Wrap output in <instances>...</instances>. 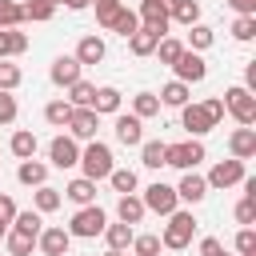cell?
<instances>
[{
  "label": "cell",
  "mask_w": 256,
  "mask_h": 256,
  "mask_svg": "<svg viewBox=\"0 0 256 256\" xmlns=\"http://www.w3.org/2000/svg\"><path fill=\"white\" fill-rule=\"evenodd\" d=\"M224 120V100L220 96H208V100H200V104H184L180 108V128L188 132V136H208L216 124Z\"/></svg>",
  "instance_id": "obj_1"
},
{
  "label": "cell",
  "mask_w": 256,
  "mask_h": 256,
  "mask_svg": "<svg viewBox=\"0 0 256 256\" xmlns=\"http://www.w3.org/2000/svg\"><path fill=\"white\" fill-rule=\"evenodd\" d=\"M164 220H168V224H164V232H160V248L184 252V248L192 244V236H196V216H192V208H176V212H168Z\"/></svg>",
  "instance_id": "obj_2"
},
{
  "label": "cell",
  "mask_w": 256,
  "mask_h": 256,
  "mask_svg": "<svg viewBox=\"0 0 256 256\" xmlns=\"http://www.w3.org/2000/svg\"><path fill=\"white\" fill-rule=\"evenodd\" d=\"M80 176H88V180H108V172L116 168V156H112V148L104 144V140H88V144H80Z\"/></svg>",
  "instance_id": "obj_3"
},
{
  "label": "cell",
  "mask_w": 256,
  "mask_h": 256,
  "mask_svg": "<svg viewBox=\"0 0 256 256\" xmlns=\"http://www.w3.org/2000/svg\"><path fill=\"white\" fill-rule=\"evenodd\" d=\"M204 160H208V148H204L200 136H188V140H176V144L164 148V164L168 168H180V172H188V168H196Z\"/></svg>",
  "instance_id": "obj_4"
},
{
  "label": "cell",
  "mask_w": 256,
  "mask_h": 256,
  "mask_svg": "<svg viewBox=\"0 0 256 256\" xmlns=\"http://www.w3.org/2000/svg\"><path fill=\"white\" fill-rule=\"evenodd\" d=\"M224 116H232L236 124H244V128H252L256 124V96L244 88V84H232V88H224Z\"/></svg>",
  "instance_id": "obj_5"
},
{
  "label": "cell",
  "mask_w": 256,
  "mask_h": 256,
  "mask_svg": "<svg viewBox=\"0 0 256 256\" xmlns=\"http://www.w3.org/2000/svg\"><path fill=\"white\" fill-rule=\"evenodd\" d=\"M104 224H108V212H104L100 204H84V208L72 212L68 232H72V240H96V236L104 232Z\"/></svg>",
  "instance_id": "obj_6"
},
{
  "label": "cell",
  "mask_w": 256,
  "mask_h": 256,
  "mask_svg": "<svg viewBox=\"0 0 256 256\" xmlns=\"http://www.w3.org/2000/svg\"><path fill=\"white\" fill-rule=\"evenodd\" d=\"M140 200H144V208H148V212H156V216H168V212H176V208H180L176 188H172V184H164V180H152V184L140 192Z\"/></svg>",
  "instance_id": "obj_7"
},
{
  "label": "cell",
  "mask_w": 256,
  "mask_h": 256,
  "mask_svg": "<svg viewBox=\"0 0 256 256\" xmlns=\"http://www.w3.org/2000/svg\"><path fill=\"white\" fill-rule=\"evenodd\" d=\"M80 164V140H72L68 132H60V136H52L48 140V168H76Z\"/></svg>",
  "instance_id": "obj_8"
},
{
  "label": "cell",
  "mask_w": 256,
  "mask_h": 256,
  "mask_svg": "<svg viewBox=\"0 0 256 256\" xmlns=\"http://www.w3.org/2000/svg\"><path fill=\"white\" fill-rule=\"evenodd\" d=\"M248 176V168H244V160H236V156H228V160H216L212 168H208V188H236L240 180Z\"/></svg>",
  "instance_id": "obj_9"
},
{
  "label": "cell",
  "mask_w": 256,
  "mask_h": 256,
  "mask_svg": "<svg viewBox=\"0 0 256 256\" xmlns=\"http://www.w3.org/2000/svg\"><path fill=\"white\" fill-rule=\"evenodd\" d=\"M36 248H40L44 256H68V248H72V232H68L64 224H44L40 236H36Z\"/></svg>",
  "instance_id": "obj_10"
},
{
  "label": "cell",
  "mask_w": 256,
  "mask_h": 256,
  "mask_svg": "<svg viewBox=\"0 0 256 256\" xmlns=\"http://www.w3.org/2000/svg\"><path fill=\"white\" fill-rule=\"evenodd\" d=\"M68 136L72 140H80V144H88V140H96V132H100V116L92 112V108H72V116H68Z\"/></svg>",
  "instance_id": "obj_11"
},
{
  "label": "cell",
  "mask_w": 256,
  "mask_h": 256,
  "mask_svg": "<svg viewBox=\"0 0 256 256\" xmlns=\"http://www.w3.org/2000/svg\"><path fill=\"white\" fill-rule=\"evenodd\" d=\"M172 72H176V80H184V84H200V80L208 76V64H204V56H200V52H192V48H184V52L176 56V64H172Z\"/></svg>",
  "instance_id": "obj_12"
},
{
  "label": "cell",
  "mask_w": 256,
  "mask_h": 256,
  "mask_svg": "<svg viewBox=\"0 0 256 256\" xmlns=\"http://www.w3.org/2000/svg\"><path fill=\"white\" fill-rule=\"evenodd\" d=\"M112 132H116V140H120L124 148H140V140H144V120L132 116V112H116V116H112Z\"/></svg>",
  "instance_id": "obj_13"
},
{
  "label": "cell",
  "mask_w": 256,
  "mask_h": 256,
  "mask_svg": "<svg viewBox=\"0 0 256 256\" xmlns=\"http://www.w3.org/2000/svg\"><path fill=\"white\" fill-rule=\"evenodd\" d=\"M172 188H176V196H180V204H192V208H196V204H200V200H204V196L212 192V188H208V180H204V176H200L196 168H188V172H180V184H172Z\"/></svg>",
  "instance_id": "obj_14"
},
{
  "label": "cell",
  "mask_w": 256,
  "mask_h": 256,
  "mask_svg": "<svg viewBox=\"0 0 256 256\" xmlns=\"http://www.w3.org/2000/svg\"><path fill=\"white\" fill-rule=\"evenodd\" d=\"M80 76H84V68H80L76 56H56L52 68H48V80H52L56 88H68V84H76Z\"/></svg>",
  "instance_id": "obj_15"
},
{
  "label": "cell",
  "mask_w": 256,
  "mask_h": 256,
  "mask_svg": "<svg viewBox=\"0 0 256 256\" xmlns=\"http://www.w3.org/2000/svg\"><path fill=\"white\" fill-rule=\"evenodd\" d=\"M228 156H236V160H252V156H256V128L236 124V128L228 132Z\"/></svg>",
  "instance_id": "obj_16"
},
{
  "label": "cell",
  "mask_w": 256,
  "mask_h": 256,
  "mask_svg": "<svg viewBox=\"0 0 256 256\" xmlns=\"http://www.w3.org/2000/svg\"><path fill=\"white\" fill-rule=\"evenodd\" d=\"M72 56L80 60V68H88V64H100V60L108 56V44H104L96 32H88V36H80V44H76Z\"/></svg>",
  "instance_id": "obj_17"
},
{
  "label": "cell",
  "mask_w": 256,
  "mask_h": 256,
  "mask_svg": "<svg viewBox=\"0 0 256 256\" xmlns=\"http://www.w3.org/2000/svg\"><path fill=\"white\" fill-rule=\"evenodd\" d=\"M64 200H72L76 208H84V204H96V180H88V176H72L68 184H64V192H60Z\"/></svg>",
  "instance_id": "obj_18"
},
{
  "label": "cell",
  "mask_w": 256,
  "mask_h": 256,
  "mask_svg": "<svg viewBox=\"0 0 256 256\" xmlns=\"http://www.w3.org/2000/svg\"><path fill=\"white\" fill-rule=\"evenodd\" d=\"M120 104H124V96H120V88H112V84H100L88 108H92L96 116H116V112H120Z\"/></svg>",
  "instance_id": "obj_19"
},
{
  "label": "cell",
  "mask_w": 256,
  "mask_h": 256,
  "mask_svg": "<svg viewBox=\"0 0 256 256\" xmlns=\"http://www.w3.org/2000/svg\"><path fill=\"white\" fill-rule=\"evenodd\" d=\"M104 244H108V252H128L132 248V236H136V228L132 224H124V220H116V224H104Z\"/></svg>",
  "instance_id": "obj_20"
},
{
  "label": "cell",
  "mask_w": 256,
  "mask_h": 256,
  "mask_svg": "<svg viewBox=\"0 0 256 256\" xmlns=\"http://www.w3.org/2000/svg\"><path fill=\"white\" fill-rule=\"evenodd\" d=\"M140 24H148V28H156V32H164L168 36V8H164V0H140Z\"/></svg>",
  "instance_id": "obj_21"
},
{
  "label": "cell",
  "mask_w": 256,
  "mask_h": 256,
  "mask_svg": "<svg viewBox=\"0 0 256 256\" xmlns=\"http://www.w3.org/2000/svg\"><path fill=\"white\" fill-rule=\"evenodd\" d=\"M160 36H164V32H156V28L140 24V28L128 36V52H132V56H152V52H156V44H160Z\"/></svg>",
  "instance_id": "obj_22"
},
{
  "label": "cell",
  "mask_w": 256,
  "mask_h": 256,
  "mask_svg": "<svg viewBox=\"0 0 256 256\" xmlns=\"http://www.w3.org/2000/svg\"><path fill=\"white\" fill-rule=\"evenodd\" d=\"M36 148H40V140H36V132H32V128H16V132L8 136V152H12L16 160H32V156H36Z\"/></svg>",
  "instance_id": "obj_23"
},
{
  "label": "cell",
  "mask_w": 256,
  "mask_h": 256,
  "mask_svg": "<svg viewBox=\"0 0 256 256\" xmlns=\"http://www.w3.org/2000/svg\"><path fill=\"white\" fill-rule=\"evenodd\" d=\"M28 52V32L20 28H0V60H16Z\"/></svg>",
  "instance_id": "obj_24"
},
{
  "label": "cell",
  "mask_w": 256,
  "mask_h": 256,
  "mask_svg": "<svg viewBox=\"0 0 256 256\" xmlns=\"http://www.w3.org/2000/svg\"><path fill=\"white\" fill-rule=\"evenodd\" d=\"M156 96H160V108H184V104L192 100V84H184V80H168Z\"/></svg>",
  "instance_id": "obj_25"
},
{
  "label": "cell",
  "mask_w": 256,
  "mask_h": 256,
  "mask_svg": "<svg viewBox=\"0 0 256 256\" xmlns=\"http://www.w3.org/2000/svg\"><path fill=\"white\" fill-rule=\"evenodd\" d=\"M16 180L24 184V188H40V184H48V164L44 160H20V168H16Z\"/></svg>",
  "instance_id": "obj_26"
},
{
  "label": "cell",
  "mask_w": 256,
  "mask_h": 256,
  "mask_svg": "<svg viewBox=\"0 0 256 256\" xmlns=\"http://www.w3.org/2000/svg\"><path fill=\"white\" fill-rule=\"evenodd\" d=\"M148 216V208H144V200L136 196V192H124L120 200H116V220H124V224H140Z\"/></svg>",
  "instance_id": "obj_27"
},
{
  "label": "cell",
  "mask_w": 256,
  "mask_h": 256,
  "mask_svg": "<svg viewBox=\"0 0 256 256\" xmlns=\"http://www.w3.org/2000/svg\"><path fill=\"white\" fill-rule=\"evenodd\" d=\"M164 8H168V20H176V24H200V0H164Z\"/></svg>",
  "instance_id": "obj_28"
},
{
  "label": "cell",
  "mask_w": 256,
  "mask_h": 256,
  "mask_svg": "<svg viewBox=\"0 0 256 256\" xmlns=\"http://www.w3.org/2000/svg\"><path fill=\"white\" fill-rule=\"evenodd\" d=\"M64 204V196H60V188H52V184H40L36 192H32V208L40 212V216H48V212H56Z\"/></svg>",
  "instance_id": "obj_29"
},
{
  "label": "cell",
  "mask_w": 256,
  "mask_h": 256,
  "mask_svg": "<svg viewBox=\"0 0 256 256\" xmlns=\"http://www.w3.org/2000/svg\"><path fill=\"white\" fill-rule=\"evenodd\" d=\"M4 244H8V256H32V252H36V236H28V232H20V228H12V224H8V232H4Z\"/></svg>",
  "instance_id": "obj_30"
},
{
  "label": "cell",
  "mask_w": 256,
  "mask_h": 256,
  "mask_svg": "<svg viewBox=\"0 0 256 256\" xmlns=\"http://www.w3.org/2000/svg\"><path fill=\"white\" fill-rule=\"evenodd\" d=\"M64 92H68V96H64V100H68V104H72V108H88V104H92V96H96V84H92V80H84V76H80V80H76V84H68V88H64Z\"/></svg>",
  "instance_id": "obj_31"
},
{
  "label": "cell",
  "mask_w": 256,
  "mask_h": 256,
  "mask_svg": "<svg viewBox=\"0 0 256 256\" xmlns=\"http://www.w3.org/2000/svg\"><path fill=\"white\" fill-rule=\"evenodd\" d=\"M56 0H24V20H32V24H48L52 16H56Z\"/></svg>",
  "instance_id": "obj_32"
},
{
  "label": "cell",
  "mask_w": 256,
  "mask_h": 256,
  "mask_svg": "<svg viewBox=\"0 0 256 256\" xmlns=\"http://www.w3.org/2000/svg\"><path fill=\"white\" fill-rule=\"evenodd\" d=\"M216 44V32L208 28V24H188V44L184 48H192V52H208Z\"/></svg>",
  "instance_id": "obj_33"
},
{
  "label": "cell",
  "mask_w": 256,
  "mask_h": 256,
  "mask_svg": "<svg viewBox=\"0 0 256 256\" xmlns=\"http://www.w3.org/2000/svg\"><path fill=\"white\" fill-rule=\"evenodd\" d=\"M132 116H140V120L160 116V96H156V92H136V96H132Z\"/></svg>",
  "instance_id": "obj_34"
},
{
  "label": "cell",
  "mask_w": 256,
  "mask_h": 256,
  "mask_svg": "<svg viewBox=\"0 0 256 256\" xmlns=\"http://www.w3.org/2000/svg\"><path fill=\"white\" fill-rule=\"evenodd\" d=\"M164 148H168L164 140H140V164L152 168V172L164 168Z\"/></svg>",
  "instance_id": "obj_35"
},
{
  "label": "cell",
  "mask_w": 256,
  "mask_h": 256,
  "mask_svg": "<svg viewBox=\"0 0 256 256\" xmlns=\"http://www.w3.org/2000/svg\"><path fill=\"white\" fill-rule=\"evenodd\" d=\"M68 116H72V104H68L64 96H56V100H48V104H44V120H48L52 128H64V124H68Z\"/></svg>",
  "instance_id": "obj_36"
},
{
  "label": "cell",
  "mask_w": 256,
  "mask_h": 256,
  "mask_svg": "<svg viewBox=\"0 0 256 256\" xmlns=\"http://www.w3.org/2000/svg\"><path fill=\"white\" fill-rule=\"evenodd\" d=\"M12 228H20V232H28V236H40V228H44V216L36 212V208H16V216H12Z\"/></svg>",
  "instance_id": "obj_37"
},
{
  "label": "cell",
  "mask_w": 256,
  "mask_h": 256,
  "mask_svg": "<svg viewBox=\"0 0 256 256\" xmlns=\"http://www.w3.org/2000/svg\"><path fill=\"white\" fill-rule=\"evenodd\" d=\"M136 28H140V16H136L132 8H120V12H116V20L108 24V32H116V36H124V40H128Z\"/></svg>",
  "instance_id": "obj_38"
},
{
  "label": "cell",
  "mask_w": 256,
  "mask_h": 256,
  "mask_svg": "<svg viewBox=\"0 0 256 256\" xmlns=\"http://www.w3.org/2000/svg\"><path fill=\"white\" fill-rule=\"evenodd\" d=\"M24 20V4L20 0H0V28H20Z\"/></svg>",
  "instance_id": "obj_39"
},
{
  "label": "cell",
  "mask_w": 256,
  "mask_h": 256,
  "mask_svg": "<svg viewBox=\"0 0 256 256\" xmlns=\"http://www.w3.org/2000/svg\"><path fill=\"white\" fill-rule=\"evenodd\" d=\"M184 52V40H176V36H160V44H156V52L152 56H160V64H176V56Z\"/></svg>",
  "instance_id": "obj_40"
},
{
  "label": "cell",
  "mask_w": 256,
  "mask_h": 256,
  "mask_svg": "<svg viewBox=\"0 0 256 256\" xmlns=\"http://www.w3.org/2000/svg\"><path fill=\"white\" fill-rule=\"evenodd\" d=\"M108 184H112V192H120V196H124V192H136V184H140V180H136V172H132V168H112V172H108Z\"/></svg>",
  "instance_id": "obj_41"
},
{
  "label": "cell",
  "mask_w": 256,
  "mask_h": 256,
  "mask_svg": "<svg viewBox=\"0 0 256 256\" xmlns=\"http://www.w3.org/2000/svg\"><path fill=\"white\" fill-rule=\"evenodd\" d=\"M132 256H160V236L156 232H136L132 236Z\"/></svg>",
  "instance_id": "obj_42"
},
{
  "label": "cell",
  "mask_w": 256,
  "mask_h": 256,
  "mask_svg": "<svg viewBox=\"0 0 256 256\" xmlns=\"http://www.w3.org/2000/svg\"><path fill=\"white\" fill-rule=\"evenodd\" d=\"M24 84V72H20V64H12V60H0V92H16Z\"/></svg>",
  "instance_id": "obj_43"
},
{
  "label": "cell",
  "mask_w": 256,
  "mask_h": 256,
  "mask_svg": "<svg viewBox=\"0 0 256 256\" xmlns=\"http://www.w3.org/2000/svg\"><path fill=\"white\" fill-rule=\"evenodd\" d=\"M88 8H96V24H100V28H108V24L116 20V12L124 8V0H92Z\"/></svg>",
  "instance_id": "obj_44"
},
{
  "label": "cell",
  "mask_w": 256,
  "mask_h": 256,
  "mask_svg": "<svg viewBox=\"0 0 256 256\" xmlns=\"http://www.w3.org/2000/svg\"><path fill=\"white\" fill-rule=\"evenodd\" d=\"M232 40H240V44L256 40V16H236L232 20Z\"/></svg>",
  "instance_id": "obj_45"
},
{
  "label": "cell",
  "mask_w": 256,
  "mask_h": 256,
  "mask_svg": "<svg viewBox=\"0 0 256 256\" xmlns=\"http://www.w3.org/2000/svg\"><path fill=\"white\" fill-rule=\"evenodd\" d=\"M232 248H236V256H252V252H256V232H252V224H244V228L236 232Z\"/></svg>",
  "instance_id": "obj_46"
},
{
  "label": "cell",
  "mask_w": 256,
  "mask_h": 256,
  "mask_svg": "<svg viewBox=\"0 0 256 256\" xmlns=\"http://www.w3.org/2000/svg\"><path fill=\"white\" fill-rule=\"evenodd\" d=\"M16 116H20L16 96H12V92H0V124H16Z\"/></svg>",
  "instance_id": "obj_47"
},
{
  "label": "cell",
  "mask_w": 256,
  "mask_h": 256,
  "mask_svg": "<svg viewBox=\"0 0 256 256\" xmlns=\"http://www.w3.org/2000/svg\"><path fill=\"white\" fill-rule=\"evenodd\" d=\"M232 216H236V224H256V200H236V208H232Z\"/></svg>",
  "instance_id": "obj_48"
},
{
  "label": "cell",
  "mask_w": 256,
  "mask_h": 256,
  "mask_svg": "<svg viewBox=\"0 0 256 256\" xmlns=\"http://www.w3.org/2000/svg\"><path fill=\"white\" fill-rule=\"evenodd\" d=\"M200 256H228V248H224V240L204 236V240H200Z\"/></svg>",
  "instance_id": "obj_49"
},
{
  "label": "cell",
  "mask_w": 256,
  "mask_h": 256,
  "mask_svg": "<svg viewBox=\"0 0 256 256\" xmlns=\"http://www.w3.org/2000/svg\"><path fill=\"white\" fill-rule=\"evenodd\" d=\"M236 16H256V0H224Z\"/></svg>",
  "instance_id": "obj_50"
},
{
  "label": "cell",
  "mask_w": 256,
  "mask_h": 256,
  "mask_svg": "<svg viewBox=\"0 0 256 256\" xmlns=\"http://www.w3.org/2000/svg\"><path fill=\"white\" fill-rule=\"evenodd\" d=\"M12 216H16V200H12L8 192H0V220H8V224H12Z\"/></svg>",
  "instance_id": "obj_51"
},
{
  "label": "cell",
  "mask_w": 256,
  "mask_h": 256,
  "mask_svg": "<svg viewBox=\"0 0 256 256\" xmlns=\"http://www.w3.org/2000/svg\"><path fill=\"white\" fill-rule=\"evenodd\" d=\"M244 88L256 96V60H248V64H244Z\"/></svg>",
  "instance_id": "obj_52"
},
{
  "label": "cell",
  "mask_w": 256,
  "mask_h": 256,
  "mask_svg": "<svg viewBox=\"0 0 256 256\" xmlns=\"http://www.w3.org/2000/svg\"><path fill=\"white\" fill-rule=\"evenodd\" d=\"M60 4H64V8H68V12H84V8H88V4H92V0H60Z\"/></svg>",
  "instance_id": "obj_53"
},
{
  "label": "cell",
  "mask_w": 256,
  "mask_h": 256,
  "mask_svg": "<svg viewBox=\"0 0 256 256\" xmlns=\"http://www.w3.org/2000/svg\"><path fill=\"white\" fill-rule=\"evenodd\" d=\"M4 232H8V220H0V240H4Z\"/></svg>",
  "instance_id": "obj_54"
},
{
  "label": "cell",
  "mask_w": 256,
  "mask_h": 256,
  "mask_svg": "<svg viewBox=\"0 0 256 256\" xmlns=\"http://www.w3.org/2000/svg\"><path fill=\"white\" fill-rule=\"evenodd\" d=\"M108 256H128V252H108Z\"/></svg>",
  "instance_id": "obj_55"
},
{
  "label": "cell",
  "mask_w": 256,
  "mask_h": 256,
  "mask_svg": "<svg viewBox=\"0 0 256 256\" xmlns=\"http://www.w3.org/2000/svg\"><path fill=\"white\" fill-rule=\"evenodd\" d=\"M252 256H256V252H252Z\"/></svg>",
  "instance_id": "obj_56"
}]
</instances>
